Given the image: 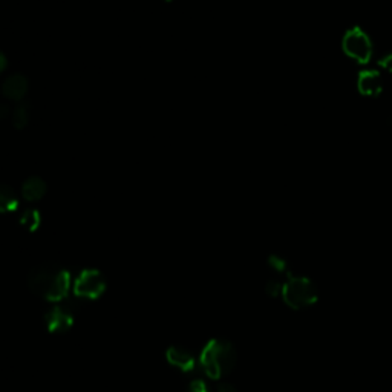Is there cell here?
I'll return each instance as SVG.
<instances>
[{
	"mask_svg": "<svg viewBox=\"0 0 392 392\" xmlns=\"http://www.w3.org/2000/svg\"><path fill=\"white\" fill-rule=\"evenodd\" d=\"M342 48L348 57L359 63H366L373 56V43L369 37L359 28L346 31L342 40Z\"/></svg>",
	"mask_w": 392,
	"mask_h": 392,
	"instance_id": "8992f818",
	"label": "cell"
},
{
	"mask_svg": "<svg viewBox=\"0 0 392 392\" xmlns=\"http://www.w3.org/2000/svg\"><path fill=\"white\" fill-rule=\"evenodd\" d=\"M236 361H238V354L232 342L225 339H212L203 348L199 354V365L209 379L218 380L224 375L230 374Z\"/></svg>",
	"mask_w": 392,
	"mask_h": 392,
	"instance_id": "7a4b0ae2",
	"label": "cell"
},
{
	"mask_svg": "<svg viewBox=\"0 0 392 392\" xmlns=\"http://www.w3.org/2000/svg\"><path fill=\"white\" fill-rule=\"evenodd\" d=\"M280 298L293 309L312 307L319 299V290L307 276H288L282 285Z\"/></svg>",
	"mask_w": 392,
	"mask_h": 392,
	"instance_id": "3957f363",
	"label": "cell"
},
{
	"mask_svg": "<svg viewBox=\"0 0 392 392\" xmlns=\"http://www.w3.org/2000/svg\"><path fill=\"white\" fill-rule=\"evenodd\" d=\"M357 86H359V91L364 95H368V97L379 95L382 91L380 74L375 71H364L359 76Z\"/></svg>",
	"mask_w": 392,
	"mask_h": 392,
	"instance_id": "9c48e42d",
	"label": "cell"
},
{
	"mask_svg": "<svg viewBox=\"0 0 392 392\" xmlns=\"http://www.w3.org/2000/svg\"><path fill=\"white\" fill-rule=\"evenodd\" d=\"M216 392H238V391H236V388L233 386L232 383L221 382L218 386H216Z\"/></svg>",
	"mask_w": 392,
	"mask_h": 392,
	"instance_id": "2e32d148",
	"label": "cell"
},
{
	"mask_svg": "<svg viewBox=\"0 0 392 392\" xmlns=\"http://www.w3.org/2000/svg\"><path fill=\"white\" fill-rule=\"evenodd\" d=\"M17 194L10 186H0V213L12 212L17 207Z\"/></svg>",
	"mask_w": 392,
	"mask_h": 392,
	"instance_id": "8fae6325",
	"label": "cell"
},
{
	"mask_svg": "<svg viewBox=\"0 0 392 392\" xmlns=\"http://www.w3.org/2000/svg\"><path fill=\"white\" fill-rule=\"evenodd\" d=\"M380 66H383V68L386 69V71L392 72V54H389V56H386L384 58H382V60H380Z\"/></svg>",
	"mask_w": 392,
	"mask_h": 392,
	"instance_id": "e0dca14e",
	"label": "cell"
},
{
	"mask_svg": "<svg viewBox=\"0 0 392 392\" xmlns=\"http://www.w3.org/2000/svg\"><path fill=\"white\" fill-rule=\"evenodd\" d=\"M12 124L16 129H24L25 126L29 123V106L28 103L20 101L17 103L16 109L12 110Z\"/></svg>",
	"mask_w": 392,
	"mask_h": 392,
	"instance_id": "7c38bea8",
	"label": "cell"
},
{
	"mask_svg": "<svg viewBox=\"0 0 392 392\" xmlns=\"http://www.w3.org/2000/svg\"><path fill=\"white\" fill-rule=\"evenodd\" d=\"M186 392H212V389L209 388V384H207L204 380L195 379L187 384Z\"/></svg>",
	"mask_w": 392,
	"mask_h": 392,
	"instance_id": "9a60e30c",
	"label": "cell"
},
{
	"mask_svg": "<svg viewBox=\"0 0 392 392\" xmlns=\"http://www.w3.org/2000/svg\"><path fill=\"white\" fill-rule=\"evenodd\" d=\"M6 65H8V62H6V58H5V56L0 53V74H2L3 71H5V68H6Z\"/></svg>",
	"mask_w": 392,
	"mask_h": 392,
	"instance_id": "d6986e66",
	"label": "cell"
},
{
	"mask_svg": "<svg viewBox=\"0 0 392 392\" xmlns=\"http://www.w3.org/2000/svg\"><path fill=\"white\" fill-rule=\"evenodd\" d=\"M77 308L76 303L68 299L54 302L45 314V325L51 332H66L76 319Z\"/></svg>",
	"mask_w": 392,
	"mask_h": 392,
	"instance_id": "5b68a950",
	"label": "cell"
},
{
	"mask_svg": "<svg viewBox=\"0 0 392 392\" xmlns=\"http://www.w3.org/2000/svg\"><path fill=\"white\" fill-rule=\"evenodd\" d=\"M72 287L80 299H97L106 290V278L99 270L85 269L72 280Z\"/></svg>",
	"mask_w": 392,
	"mask_h": 392,
	"instance_id": "277c9868",
	"label": "cell"
},
{
	"mask_svg": "<svg viewBox=\"0 0 392 392\" xmlns=\"http://www.w3.org/2000/svg\"><path fill=\"white\" fill-rule=\"evenodd\" d=\"M269 265L270 269L278 273V275H285V276H290L291 273L288 271V264L285 262V259L279 257V256H270L269 257Z\"/></svg>",
	"mask_w": 392,
	"mask_h": 392,
	"instance_id": "5bb4252c",
	"label": "cell"
},
{
	"mask_svg": "<svg viewBox=\"0 0 392 392\" xmlns=\"http://www.w3.org/2000/svg\"><path fill=\"white\" fill-rule=\"evenodd\" d=\"M29 90L28 78L24 74H12V76L6 77L2 83V92L8 100L11 101H24Z\"/></svg>",
	"mask_w": 392,
	"mask_h": 392,
	"instance_id": "ba28073f",
	"label": "cell"
},
{
	"mask_svg": "<svg viewBox=\"0 0 392 392\" xmlns=\"http://www.w3.org/2000/svg\"><path fill=\"white\" fill-rule=\"evenodd\" d=\"M71 282L69 271L56 262H42L35 265L29 270L26 278L29 290L48 302L66 299Z\"/></svg>",
	"mask_w": 392,
	"mask_h": 392,
	"instance_id": "6da1fadb",
	"label": "cell"
},
{
	"mask_svg": "<svg viewBox=\"0 0 392 392\" xmlns=\"http://www.w3.org/2000/svg\"><path fill=\"white\" fill-rule=\"evenodd\" d=\"M20 224H22V227H25L26 230H29V232L35 230V228L40 225L39 212L34 210V209H29V210L24 212L20 216Z\"/></svg>",
	"mask_w": 392,
	"mask_h": 392,
	"instance_id": "4fadbf2b",
	"label": "cell"
},
{
	"mask_svg": "<svg viewBox=\"0 0 392 392\" xmlns=\"http://www.w3.org/2000/svg\"><path fill=\"white\" fill-rule=\"evenodd\" d=\"M8 115H10V108L0 103V120H5Z\"/></svg>",
	"mask_w": 392,
	"mask_h": 392,
	"instance_id": "ac0fdd59",
	"label": "cell"
},
{
	"mask_svg": "<svg viewBox=\"0 0 392 392\" xmlns=\"http://www.w3.org/2000/svg\"><path fill=\"white\" fill-rule=\"evenodd\" d=\"M164 2H170V0H164Z\"/></svg>",
	"mask_w": 392,
	"mask_h": 392,
	"instance_id": "ffe728a7",
	"label": "cell"
},
{
	"mask_svg": "<svg viewBox=\"0 0 392 392\" xmlns=\"http://www.w3.org/2000/svg\"><path fill=\"white\" fill-rule=\"evenodd\" d=\"M46 195V182L39 176H29V178L22 184V196L29 203L40 201Z\"/></svg>",
	"mask_w": 392,
	"mask_h": 392,
	"instance_id": "30bf717a",
	"label": "cell"
},
{
	"mask_svg": "<svg viewBox=\"0 0 392 392\" xmlns=\"http://www.w3.org/2000/svg\"><path fill=\"white\" fill-rule=\"evenodd\" d=\"M166 359L169 361V365L180 369L182 373L194 371L196 366V357L194 356V352L180 345L170 346L166 351Z\"/></svg>",
	"mask_w": 392,
	"mask_h": 392,
	"instance_id": "52a82bcc",
	"label": "cell"
}]
</instances>
